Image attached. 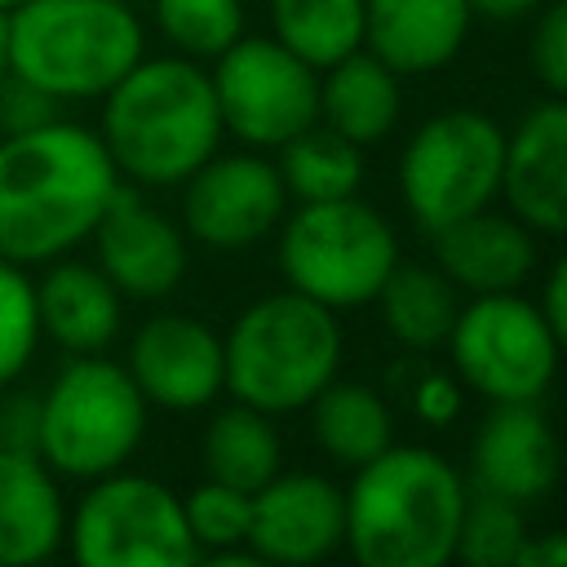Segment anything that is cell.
<instances>
[{
    "instance_id": "52a82bcc",
    "label": "cell",
    "mask_w": 567,
    "mask_h": 567,
    "mask_svg": "<svg viewBox=\"0 0 567 567\" xmlns=\"http://www.w3.org/2000/svg\"><path fill=\"white\" fill-rule=\"evenodd\" d=\"M275 235L284 284L328 310L372 306L377 288L403 257L390 217L359 195L297 204L284 213Z\"/></svg>"
},
{
    "instance_id": "f546056e",
    "label": "cell",
    "mask_w": 567,
    "mask_h": 567,
    "mask_svg": "<svg viewBox=\"0 0 567 567\" xmlns=\"http://www.w3.org/2000/svg\"><path fill=\"white\" fill-rule=\"evenodd\" d=\"M182 514H186V527H190L199 558H213V554L248 545L252 492L217 483V478H199L190 492H182Z\"/></svg>"
},
{
    "instance_id": "5bb4252c",
    "label": "cell",
    "mask_w": 567,
    "mask_h": 567,
    "mask_svg": "<svg viewBox=\"0 0 567 567\" xmlns=\"http://www.w3.org/2000/svg\"><path fill=\"white\" fill-rule=\"evenodd\" d=\"M124 368L142 399L164 412H204L221 390V332L186 310H159L128 337Z\"/></svg>"
},
{
    "instance_id": "d6986e66",
    "label": "cell",
    "mask_w": 567,
    "mask_h": 567,
    "mask_svg": "<svg viewBox=\"0 0 567 567\" xmlns=\"http://www.w3.org/2000/svg\"><path fill=\"white\" fill-rule=\"evenodd\" d=\"M470 0H363V49L399 80L443 71L470 40Z\"/></svg>"
},
{
    "instance_id": "ba28073f",
    "label": "cell",
    "mask_w": 567,
    "mask_h": 567,
    "mask_svg": "<svg viewBox=\"0 0 567 567\" xmlns=\"http://www.w3.org/2000/svg\"><path fill=\"white\" fill-rule=\"evenodd\" d=\"M505 124L478 106L425 115L399 155V199L421 235L461 221L501 195Z\"/></svg>"
},
{
    "instance_id": "ab89813d",
    "label": "cell",
    "mask_w": 567,
    "mask_h": 567,
    "mask_svg": "<svg viewBox=\"0 0 567 567\" xmlns=\"http://www.w3.org/2000/svg\"><path fill=\"white\" fill-rule=\"evenodd\" d=\"M18 4H22V0H0V9H4V13H9V9H18Z\"/></svg>"
},
{
    "instance_id": "d590c367",
    "label": "cell",
    "mask_w": 567,
    "mask_h": 567,
    "mask_svg": "<svg viewBox=\"0 0 567 567\" xmlns=\"http://www.w3.org/2000/svg\"><path fill=\"white\" fill-rule=\"evenodd\" d=\"M536 306H540V315L549 319V328H554L558 337H567V261H554V266L545 270V292L536 297Z\"/></svg>"
},
{
    "instance_id": "6da1fadb",
    "label": "cell",
    "mask_w": 567,
    "mask_h": 567,
    "mask_svg": "<svg viewBox=\"0 0 567 567\" xmlns=\"http://www.w3.org/2000/svg\"><path fill=\"white\" fill-rule=\"evenodd\" d=\"M115 190L120 173L89 124L58 115L0 137V257L31 270L80 248Z\"/></svg>"
},
{
    "instance_id": "277c9868",
    "label": "cell",
    "mask_w": 567,
    "mask_h": 567,
    "mask_svg": "<svg viewBox=\"0 0 567 567\" xmlns=\"http://www.w3.org/2000/svg\"><path fill=\"white\" fill-rule=\"evenodd\" d=\"M337 310L297 288L252 297L221 332V390L270 416L301 412L341 368Z\"/></svg>"
},
{
    "instance_id": "d6a6232c",
    "label": "cell",
    "mask_w": 567,
    "mask_h": 567,
    "mask_svg": "<svg viewBox=\"0 0 567 567\" xmlns=\"http://www.w3.org/2000/svg\"><path fill=\"white\" fill-rule=\"evenodd\" d=\"M408 408L421 425L430 430H447L456 425L461 408H465V385L456 381V372H439V368H421L408 385Z\"/></svg>"
},
{
    "instance_id": "836d02e7",
    "label": "cell",
    "mask_w": 567,
    "mask_h": 567,
    "mask_svg": "<svg viewBox=\"0 0 567 567\" xmlns=\"http://www.w3.org/2000/svg\"><path fill=\"white\" fill-rule=\"evenodd\" d=\"M58 115H62V102H58V97H49L44 89L27 84V80L13 75V71L0 75V137L40 128V124H49V120H58Z\"/></svg>"
},
{
    "instance_id": "7402d4cb",
    "label": "cell",
    "mask_w": 567,
    "mask_h": 567,
    "mask_svg": "<svg viewBox=\"0 0 567 567\" xmlns=\"http://www.w3.org/2000/svg\"><path fill=\"white\" fill-rule=\"evenodd\" d=\"M399 115H403V84L368 49H354L319 71V124H328L346 142L368 151L394 133Z\"/></svg>"
},
{
    "instance_id": "5b68a950",
    "label": "cell",
    "mask_w": 567,
    "mask_h": 567,
    "mask_svg": "<svg viewBox=\"0 0 567 567\" xmlns=\"http://www.w3.org/2000/svg\"><path fill=\"white\" fill-rule=\"evenodd\" d=\"M146 53L128 0H22L9 9V71L58 102H97Z\"/></svg>"
},
{
    "instance_id": "8d00e7d4",
    "label": "cell",
    "mask_w": 567,
    "mask_h": 567,
    "mask_svg": "<svg viewBox=\"0 0 567 567\" xmlns=\"http://www.w3.org/2000/svg\"><path fill=\"white\" fill-rule=\"evenodd\" d=\"M567 563V540L558 532H527L514 567H558Z\"/></svg>"
},
{
    "instance_id": "f35d334b",
    "label": "cell",
    "mask_w": 567,
    "mask_h": 567,
    "mask_svg": "<svg viewBox=\"0 0 567 567\" xmlns=\"http://www.w3.org/2000/svg\"><path fill=\"white\" fill-rule=\"evenodd\" d=\"M9 71V13L0 9V75Z\"/></svg>"
},
{
    "instance_id": "7a4b0ae2",
    "label": "cell",
    "mask_w": 567,
    "mask_h": 567,
    "mask_svg": "<svg viewBox=\"0 0 567 567\" xmlns=\"http://www.w3.org/2000/svg\"><path fill=\"white\" fill-rule=\"evenodd\" d=\"M97 137L137 190L182 186L213 151H221V115L213 80L195 58H137L102 97Z\"/></svg>"
},
{
    "instance_id": "484cf974",
    "label": "cell",
    "mask_w": 567,
    "mask_h": 567,
    "mask_svg": "<svg viewBox=\"0 0 567 567\" xmlns=\"http://www.w3.org/2000/svg\"><path fill=\"white\" fill-rule=\"evenodd\" d=\"M275 168L297 204H319V199H346L359 195L363 186V146L346 142L328 124H310L292 133L288 142L275 146Z\"/></svg>"
},
{
    "instance_id": "3957f363",
    "label": "cell",
    "mask_w": 567,
    "mask_h": 567,
    "mask_svg": "<svg viewBox=\"0 0 567 567\" xmlns=\"http://www.w3.org/2000/svg\"><path fill=\"white\" fill-rule=\"evenodd\" d=\"M461 470L421 443H390L350 470L341 545L363 567H443L465 509Z\"/></svg>"
},
{
    "instance_id": "60d3db41",
    "label": "cell",
    "mask_w": 567,
    "mask_h": 567,
    "mask_svg": "<svg viewBox=\"0 0 567 567\" xmlns=\"http://www.w3.org/2000/svg\"><path fill=\"white\" fill-rule=\"evenodd\" d=\"M128 4H133V0H128Z\"/></svg>"
},
{
    "instance_id": "30bf717a",
    "label": "cell",
    "mask_w": 567,
    "mask_h": 567,
    "mask_svg": "<svg viewBox=\"0 0 567 567\" xmlns=\"http://www.w3.org/2000/svg\"><path fill=\"white\" fill-rule=\"evenodd\" d=\"M443 346L465 390L483 394L487 403H532L554 385L563 337L549 328L536 297L514 288L470 297L456 310Z\"/></svg>"
},
{
    "instance_id": "44dd1931",
    "label": "cell",
    "mask_w": 567,
    "mask_h": 567,
    "mask_svg": "<svg viewBox=\"0 0 567 567\" xmlns=\"http://www.w3.org/2000/svg\"><path fill=\"white\" fill-rule=\"evenodd\" d=\"M66 540L58 474L35 452L0 447V567L44 563Z\"/></svg>"
},
{
    "instance_id": "cb8c5ba5",
    "label": "cell",
    "mask_w": 567,
    "mask_h": 567,
    "mask_svg": "<svg viewBox=\"0 0 567 567\" xmlns=\"http://www.w3.org/2000/svg\"><path fill=\"white\" fill-rule=\"evenodd\" d=\"M377 319L390 341L403 350H439L452 332V319L461 310V288L434 266V261H394L385 284L372 297Z\"/></svg>"
},
{
    "instance_id": "d4e9b609",
    "label": "cell",
    "mask_w": 567,
    "mask_h": 567,
    "mask_svg": "<svg viewBox=\"0 0 567 567\" xmlns=\"http://www.w3.org/2000/svg\"><path fill=\"white\" fill-rule=\"evenodd\" d=\"M199 470L204 478L257 492L266 478L284 470V439L275 416L235 399L217 408L199 434Z\"/></svg>"
},
{
    "instance_id": "7c38bea8",
    "label": "cell",
    "mask_w": 567,
    "mask_h": 567,
    "mask_svg": "<svg viewBox=\"0 0 567 567\" xmlns=\"http://www.w3.org/2000/svg\"><path fill=\"white\" fill-rule=\"evenodd\" d=\"M288 213V190L266 151H213L182 182V230L186 239L239 252L275 235Z\"/></svg>"
},
{
    "instance_id": "e575fe53",
    "label": "cell",
    "mask_w": 567,
    "mask_h": 567,
    "mask_svg": "<svg viewBox=\"0 0 567 567\" xmlns=\"http://www.w3.org/2000/svg\"><path fill=\"white\" fill-rule=\"evenodd\" d=\"M0 447H9V452H35L40 447V394L35 390L0 394Z\"/></svg>"
},
{
    "instance_id": "1f68e13d",
    "label": "cell",
    "mask_w": 567,
    "mask_h": 567,
    "mask_svg": "<svg viewBox=\"0 0 567 567\" xmlns=\"http://www.w3.org/2000/svg\"><path fill=\"white\" fill-rule=\"evenodd\" d=\"M532 40H527V66L532 80L554 93L567 97V4L563 0H545L532 13Z\"/></svg>"
},
{
    "instance_id": "9c48e42d",
    "label": "cell",
    "mask_w": 567,
    "mask_h": 567,
    "mask_svg": "<svg viewBox=\"0 0 567 567\" xmlns=\"http://www.w3.org/2000/svg\"><path fill=\"white\" fill-rule=\"evenodd\" d=\"M71 558L84 567H186L199 558L182 496L133 470H111L84 483V496L66 514Z\"/></svg>"
},
{
    "instance_id": "2e32d148",
    "label": "cell",
    "mask_w": 567,
    "mask_h": 567,
    "mask_svg": "<svg viewBox=\"0 0 567 567\" xmlns=\"http://www.w3.org/2000/svg\"><path fill=\"white\" fill-rule=\"evenodd\" d=\"M527 230L558 239L567 226V102L545 93L505 128L501 195Z\"/></svg>"
},
{
    "instance_id": "4316f807",
    "label": "cell",
    "mask_w": 567,
    "mask_h": 567,
    "mask_svg": "<svg viewBox=\"0 0 567 567\" xmlns=\"http://www.w3.org/2000/svg\"><path fill=\"white\" fill-rule=\"evenodd\" d=\"M270 35L315 71L363 49V0H270Z\"/></svg>"
},
{
    "instance_id": "83f0119b",
    "label": "cell",
    "mask_w": 567,
    "mask_h": 567,
    "mask_svg": "<svg viewBox=\"0 0 567 567\" xmlns=\"http://www.w3.org/2000/svg\"><path fill=\"white\" fill-rule=\"evenodd\" d=\"M155 31L195 62H213L226 44H235L248 31L244 0H151Z\"/></svg>"
},
{
    "instance_id": "4dcf8cb0",
    "label": "cell",
    "mask_w": 567,
    "mask_h": 567,
    "mask_svg": "<svg viewBox=\"0 0 567 567\" xmlns=\"http://www.w3.org/2000/svg\"><path fill=\"white\" fill-rule=\"evenodd\" d=\"M40 341L35 279L27 275V266L0 257V390L31 368Z\"/></svg>"
},
{
    "instance_id": "9a60e30c",
    "label": "cell",
    "mask_w": 567,
    "mask_h": 567,
    "mask_svg": "<svg viewBox=\"0 0 567 567\" xmlns=\"http://www.w3.org/2000/svg\"><path fill=\"white\" fill-rule=\"evenodd\" d=\"M346 496L319 470H279L252 492L248 549L261 563L306 567L341 549Z\"/></svg>"
},
{
    "instance_id": "8992f818",
    "label": "cell",
    "mask_w": 567,
    "mask_h": 567,
    "mask_svg": "<svg viewBox=\"0 0 567 567\" xmlns=\"http://www.w3.org/2000/svg\"><path fill=\"white\" fill-rule=\"evenodd\" d=\"M151 425V403L128 368L106 354H66L40 390V461L71 483L102 478L133 461Z\"/></svg>"
},
{
    "instance_id": "ac0fdd59",
    "label": "cell",
    "mask_w": 567,
    "mask_h": 567,
    "mask_svg": "<svg viewBox=\"0 0 567 567\" xmlns=\"http://www.w3.org/2000/svg\"><path fill=\"white\" fill-rule=\"evenodd\" d=\"M425 239H430V261L470 297L514 292L540 266L536 230H527L514 213H496V204H487L461 221H447L443 230H434Z\"/></svg>"
},
{
    "instance_id": "e0dca14e",
    "label": "cell",
    "mask_w": 567,
    "mask_h": 567,
    "mask_svg": "<svg viewBox=\"0 0 567 567\" xmlns=\"http://www.w3.org/2000/svg\"><path fill=\"white\" fill-rule=\"evenodd\" d=\"M558 483V439L540 408L532 403H492L470 443V483L474 492L505 496L523 509L540 505Z\"/></svg>"
},
{
    "instance_id": "603a6c76",
    "label": "cell",
    "mask_w": 567,
    "mask_h": 567,
    "mask_svg": "<svg viewBox=\"0 0 567 567\" xmlns=\"http://www.w3.org/2000/svg\"><path fill=\"white\" fill-rule=\"evenodd\" d=\"M310 443L341 470H359L394 443V408L368 381L332 377L306 408Z\"/></svg>"
},
{
    "instance_id": "ffe728a7",
    "label": "cell",
    "mask_w": 567,
    "mask_h": 567,
    "mask_svg": "<svg viewBox=\"0 0 567 567\" xmlns=\"http://www.w3.org/2000/svg\"><path fill=\"white\" fill-rule=\"evenodd\" d=\"M35 315L40 337H49L66 354H102L124 328V297L115 284L71 252L44 261L35 279Z\"/></svg>"
},
{
    "instance_id": "4fadbf2b",
    "label": "cell",
    "mask_w": 567,
    "mask_h": 567,
    "mask_svg": "<svg viewBox=\"0 0 567 567\" xmlns=\"http://www.w3.org/2000/svg\"><path fill=\"white\" fill-rule=\"evenodd\" d=\"M93 266L115 284L124 301H164L177 292L190 266V239L182 221L142 199L137 186L120 182L93 235Z\"/></svg>"
},
{
    "instance_id": "f1b7e54d",
    "label": "cell",
    "mask_w": 567,
    "mask_h": 567,
    "mask_svg": "<svg viewBox=\"0 0 567 567\" xmlns=\"http://www.w3.org/2000/svg\"><path fill=\"white\" fill-rule=\"evenodd\" d=\"M527 540V509L492 496V492H465L461 527H456V554L470 567H514L518 549Z\"/></svg>"
},
{
    "instance_id": "74e56055",
    "label": "cell",
    "mask_w": 567,
    "mask_h": 567,
    "mask_svg": "<svg viewBox=\"0 0 567 567\" xmlns=\"http://www.w3.org/2000/svg\"><path fill=\"white\" fill-rule=\"evenodd\" d=\"M545 0H470L474 18H492V22H518V18H532Z\"/></svg>"
},
{
    "instance_id": "8fae6325",
    "label": "cell",
    "mask_w": 567,
    "mask_h": 567,
    "mask_svg": "<svg viewBox=\"0 0 567 567\" xmlns=\"http://www.w3.org/2000/svg\"><path fill=\"white\" fill-rule=\"evenodd\" d=\"M221 133L252 151H275L319 120V71L275 35H239L213 58Z\"/></svg>"
}]
</instances>
